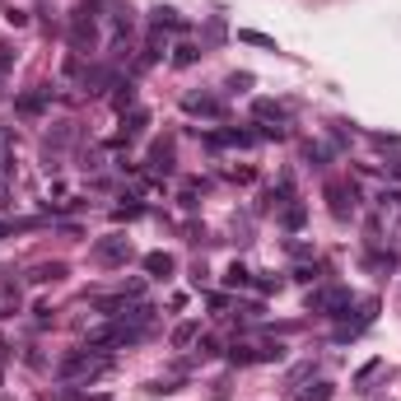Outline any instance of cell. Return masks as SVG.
Returning a JSON list of instances; mask_svg holds the SVG:
<instances>
[{
  "mask_svg": "<svg viewBox=\"0 0 401 401\" xmlns=\"http://www.w3.org/2000/svg\"><path fill=\"white\" fill-rule=\"evenodd\" d=\"M103 373H108V359H103L94 346L70 350V355L61 359V378H103Z\"/></svg>",
  "mask_w": 401,
  "mask_h": 401,
  "instance_id": "6da1fadb",
  "label": "cell"
},
{
  "mask_svg": "<svg viewBox=\"0 0 401 401\" xmlns=\"http://www.w3.org/2000/svg\"><path fill=\"white\" fill-rule=\"evenodd\" d=\"M94 43H98V28H94V5H89V10H75L70 47H75V52H94Z\"/></svg>",
  "mask_w": 401,
  "mask_h": 401,
  "instance_id": "7a4b0ae2",
  "label": "cell"
},
{
  "mask_svg": "<svg viewBox=\"0 0 401 401\" xmlns=\"http://www.w3.org/2000/svg\"><path fill=\"white\" fill-rule=\"evenodd\" d=\"M341 308H350V290H317V294H308V312H332V317H341Z\"/></svg>",
  "mask_w": 401,
  "mask_h": 401,
  "instance_id": "3957f363",
  "label": "cell"
},
{
  "mask_svg": "<svg viewBox=\"0 0 401 401\" xmlns=\"http://www.w3.org/2000/svg\"><path fill=\"white\" fill-rule=\"evenodd\" d=\"M327 196H332V210H336V220H350V215H355V200H359V191L350 187V182H332V187H327Z\"/></svg>",
  "mask_w": 401,
  "mask_h": 401,
  "instance_id": "277c9868",
  "label": "cell"
},
{
  "mask_svg": "<svg viewBox=\"0 0 401 401\" xmlns=\"http://www.w3.org/2000/svg\"><path fill=\"white\" fill-rule=\"evenodd\" d=\"M94 256H98L103 266H117V261L131 256V238H103V243L94 247Z\"/></svg>",
  "mask_w": 401,
  "mask_h": 401,
  "instance_id": "5b68a950",
  "label": "cell"
},
{
  "mask_svg": "<svg viewBox=\"0 0 401 401\" xmlns=\"http://www.w3.org/2000/svg\"><path fill=\"white\" fill-rule=\"evenodd\" d=\"M19 308H23L19 285H14V280H0V322H5V317H14Z\"/></svg>",
  "mask_w": 401,
  "mask_h": 401,
  "instance_id": "8992f818",
  "label": "cell"
},
{
  "mask_svg": "<svg viewBox=\"0 0 401 401\" xmlns=\"http://www.w3.org/2000/svg\"><path fill=\"white\" fill-rule=\"evenodd\" d=\"M173 266H178V261H173L168 252H149V256H145V271H149L154 280H168V276H173Z\"/></svg>",
  "mask_w": 401,
  "mask_h": 401,
  "instance_id": "52a82bcc",
  "label": "cell"
},
{
  "mask_svg": "<svg viewBox=\"0 0 401 401\" xmlns=\"http://www.w3.org/2000/svg\"><path fill=\"white\" fill-rule=\"evenodd\" d=\"M61 276H66V261H43V266L28 271V280H33V285H47V280H61Z\"/></svg>",
  "mask_w": 401,
  "mask_h": 401,
  "instance_id": "ba28073f",
  "label": "cell"
},
{
  "mask_svg": "<svg viewBox=\"0 0 401 401\" xmlns=\"http://www.w3.org/2000/svg\"><path fill=\"white\" fill-rule=\"evenodd\" d=\"M187 112H200V117H220V98H205V94H191L187 98Z\"/></svg>",
  "mask_w": 401,
  "mask_h": 401,
  "instance_id": "9c48e42d",
  "label": "cell"
},
{
  "mask_svg": "<svg viewBox=\"0 0 401 401\" xmlns=\"http://www.w3.org/2000/svg\"><path fill=\"white\" fill-rule=\"evenodd\" d=\"M47 98H52V89H47V84H38L33 94H23V98H19V112H43Z\"/></svg>",
  "mask_w": 401,
  "mask_h": 401,
  "instance_id": "30bf717a",
  "label": "cell"
},
{
  "mask_svg": "<svg viewBox=\"0 0 401 401\" xmlns=\"http://www.w3.org/2000/svg\"><path fill=\"white\" fill-rule=\"evenodd\" d=\"M149 23H154V28H182L178 10H168V5H154V10H149Z\"/></svg>",
  "mask_w": 401,
  "mask_h": 401,
  "instance_id": "8fae6325",
  "label": "cell"
},
{
  "mask_svg": "<svg viewBox=\"0 0 401 401\" xmlns=\"http://www.w3.org/2000/svg\"><path fill=\"white\" fill-rule=\"evenodd\" d=\"M252 112H256V122H280V117H285V108H280V103H271V98H261Z\"/></svg>",
  "mask_w": 401,
  "mask_h": 401,
  "instance_id": "7c38bea8",
  "label": "cell"
},
{
  "mask_svg": "<svg viewBox=\"0 0 401 401\" xmlns=\"http://www.w3.org/2000/svg\"><path fill=\"white\" fill-rule=\"evenodd\" d=\"M238 43H252V47H266V52H280V47H276V38L256 33V28H243V33H238Z\"/></svg>",
  "mask_w": 401,
  "mask_h": 401,
  "instance_id": "4fadbf2b",
  "label": "cell"
},
{
  "mask_svg": "<svg viewBox=\"0 0 401 401\" xmlns=\"http://www.w3.org/2000/svg\"><path fill=\"white\" fill-rule=\"evenodd\" d=\"M224 285H234V290H243V285H252V276H247V266H238V261H234V266L224 271Z\"/></svg>",
  "mask_w": 401,
  "mask_h": 401,
  "instance_id": "5bb4252c",
  "label": "cell"
},
{
  "mask_svg": "<svg viewBox=\"0 0 401 401\" xmlns=\"http://www.w3.org/2000/svg\"><path fill=\"white\" fill-rule=\"evenodd\" d=\"M299 401H332V383H312V388H303Z\"/></svg>",
  "mask_w": 401,
  "mask_h": 401,
  "instance_id": "9a60e30c",
  "label": "cell"
},
{
  "mask_svg": "<svg viewBox=\"0 0 401 401\" xmlns=\"http://www.w3.org/2000/svg\"><path fill=\"white\" fill-rule=\"evenodd\" d=\"M285 359V346H256V364H280Z\"/></svg>",
  "mask_w": 401,
  "mask_h": 401,
  "instance_id": "2e32d148",
  "label": "cell"
},
{
  "mask_svg": "<svg viewBox=\"0 0 401 401\" xmlns=\"http://www.w3.org/2000/svg\"><path fill=\"white\" fill-rule=\"evenodd\" d=\"M117 89H122V94H117V98H112V108H117V112L135 108V84H117Z\"/></svg>",
  "mask_w": 401,
  "mask_h": 401,
  "instance_id": "e0dca14e",
  "label": "cell"
},
{
  "mask_svg": "<svg viewBox=\"0 0 401 401\" xmlns=\"http://www.w3.org/2000/svg\"><path fill=\"white\" fill-rule=\"evenodd\" d=\"M149 164L168 173V168H173V149H168V145H154V149H149Z\"/></svg>",
  "mask_w": 401,
  "mask_h": 401,
  "instance_id": "ac0fdd59",
  "label": "cell"
},
{
  "mask_svg": "<svg viewBox=\"0 0 401 401\" xmlns=\"http://www.w3.org/2000/svg\"><path fill=\"white\" fill-rule=\"evenodd\" d=\"M196 56H200L196 47H191V43H182L178 52H173V66H196Z\"/></svg>",
  "mask_w": 401,
  "mask_h": 401,
  "instance_id": "d6986e66",
  "label": "cell"
},
{
  "mask_svg": "<svg viewBox=\"0 0 401 401\" xmlns=\"http://www.w3.org/2000/svg\"><path fill=\"white\" fill-rule=\"evenodd\" d=\"M229 364H256V350L252 346H234L229 350Z\"/></svg>",
  "mask_w": 401,
  "mask_h": 401,
  "instance_id": "ffe728a7",
  "label": "cell"
},
{
  "mask_svg": "<svg viewBox=\"0 0 401 401\" xmlns=\"http://www.w3.org/2000/svg\"><path fill=\"white\" fill-rule=\"evenodd\" d=\"M196 341V322H182L178 332H173V346H191Z\"/></svg>",
  "mask_w": 401,
  "mask_h": 401,
  "instance_id": "44dd1931",
  "label": "cell"
},
{
  "mask_svg": "<svg viewBox=\"0 0 401 401\" xmlns=\"http://www.w3.org/2000/svg\"><path fill=\"white\" fill-rule=\"evenodd\" d=\"M303 220H308L303 205H290V210H285V229H303Z\"/></svg>",
  "mask_w": 401,
  "mask_h": 401,
  "instance_id": "7402d4cb",
  "label": "cell"
},
{
  "mask_svg": "<svg viewBox=\"0 0 401 401\" xmlns=\"http://www.w3.org/2000/svg\"><path fill=\"white\" fill-rule=\"evenodd\" d=\"M378 368H383V359H368V364H364V368H359V373H355V388H364V383L373 378V373H378Z\"/></svg>",
  "mask_w": 401,
  "mask_h": 401,
  "instance_id": "603a6c76",
  "label": "cell"
},
{
  "mask_svg": "<svg viewBox=\"0 0 401 401\" xmlns=\"http://www.w3.org/2000/svg\"><path fill=\"white\" fill-rule=\"evenodd\" d=\"M145 126H149V117H145L140 108H135V112H131V122H126V135H140Z\"/></svg>",
  "mask_w": 401,
  "mask_h": 401,
  "instance_id": "cb8c5ba5",
  "label": "cell"
},
{
  "mask_svg": "<svg viewBox=\"0 0 401 401\" xmlns=\"http://www.w3.org/2000/svg\"><path fill=\"white\" fill-rule=\"evenodd\" d=\"M145 392H149V397H173V392H178V383H164V378H154Z\"/></svg>",
  "mask_w": 401,
  "mask_h": 401,
  "instance_id": "d4e9b609",
  "label": "cell"
},
{
  "mask_svg": "<svg viewBox=\"0 0 401 401\" xmlns=\"http://www.w3.org/2000/svg\"><path fill=\"white\" fill-rule=\"evenodd\" d=\"M14 66V52H10V47H5V43H0V75H5V70H10Z\"/></svg>",
  "mask_w": 401,
  "mask_h": 401,
  "instance_id": "484cf974",
  "label": "cell"
},
{
  "mask_svg": "<svg viewBox=\"0 0 401 401\" xmlns=\"http://www.w3.org/2000/svg\"><path fill=\"white\" fill-rule=\"evenodd\" d=\"M14 234V224H5V220H0V238H10Z\"/></svg>",
  "mask_w": 401,
  "mask_h": 401,
  "instance_id": "4316f807",
  "label": "cell"
},
{
  "mask_svg": "<svg viewBox=\"0 0 401 401\" xmlns=\"http://www.w3.org/2000/svg\"><path fill=\"white\" fill-rule=\"evenodd\" d=\"M10 355H14V350H10V346H5V341H0V359H10Z\"/></svg>",
  "mask_w": 401,
  "mask_h": 401,
  "instance_id": "83f0119b",
  "label": "cell"
}]
</instances>
